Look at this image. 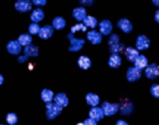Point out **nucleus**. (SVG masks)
I'll return each instance as SVG.
<instances>
[{
    "label": "nucleus",
    "instance_id": "obj_22",
    "mask_svg": "<svg viewBox=\"0 0 159 125\" xmlns=\"http://www.w3.org/2000/svg\"><path fill=\"white\" fill-rule=\"evenodd\" d=\"M77 62L79 68L84 70H87L92 67V60L89 57L85 55H82L79 57Z\"/></svg>",
    "mask_w": 159,
    "mask_h": 125
},
{
    "label": "nucleus",
    "instance_id": "obj_35",
    "mask_svg": "<svg viewBox=\"0 0 159 125\" xmlns=\"http://www.w3.org/2000/svg\"><path fill=\"white\" fill-rule=\"evenodd\" d=\"M84 125H97L96 121L91 118L85 119L84 121Z\"/></svg>",
    "mask_w": 159,
    "mask_h": 125
},
{
    "label": "nucleus",
    "instance_id": "obj_14",
    "mask_svg": "<svg viewBox=\"0 0 159 125\" xmlns=\"http://www.w3.org/2000/svg\"><path fill=\"white\" fill-rule=\"evenodd\" d=\"M124 53L127 60L129 62L133 63L137 57L140 55L139 51L136 48H134L131 46L127 47Z\"/></svg>",
    "mask_w": 159,
    "mask_h": 125
},
{
    "label": "nucleus",
    "instance_id": "obj_40",
    "mask_svg": "<svg viewBox=\"0 0 159 125\" xmlns=\"http://www.w3.org/2000/svg\"><path fill=\"white\" fill-rule=\"evenodd\" d=\"M152 3L156 7H159V0H153Z\"/></svg>",
    "mask_w": 159,
    "mask_h": 125
},
{
    "label": "nucleus",
    "instance_id": "obj_28",
    "mask_svg": "<svg viewBox=\"0 0 159 125\" xmlns=\"http://www.w3.org/2000/svg\"><path fill=\"white\" fill-rule=\"evenodd\" d=\"M133 104L132 102L129 101V100L125 101L122 102V106H119L120 112L125 115L130 114L133 110Z\"/></svg>",
    "mask_w": 159,
    "mask_h": 125
},
{
    "label": "nucleus",
    "instance_id": "obj_9",
    "mask_svg": "<svg viewBox=\"0 0 159 125\" xmlns=\"http://www.w3.org/2000/svg\"><path fill=\"white\" fill-rule=\"evenodd\" d=\"M100 33L101 34L107 36L110 34L113 30V25L109 20H103L99 24Z\"/></svg>",
    "mask_w": 159,
    "mask_h": 125
},
{
    "label": "nucleus",
    "instance_id": "obj_27",
    "mask_svg": "<svg viewBox=\"0 0 159 125\" xmlns=\"http://www.w3.org/2000/svg\"><path fill=\"white\" fill-rule=\"evenodd\" d=\"M83 24L87 27L91 29L95 28L98 25V21L95 17L87 16L83 20Z\"/></svg>",
    "mask_w": 159,
    "mask_h": 125
},
{
    "label": "nucleus",
    "instance_id": "obj_25",
    "mask_svg": "<svg viewBox=\"0 0 159 125\" xmlns=\"http://www.w3.org/2000/svg\"><path fill=\"white\" fill-rule=\"evenodd\" d=\"M18 41L21 46H27L32 44L33 38L32 36L28 33L21 34L18 39Z\"/></svg>",
    "mask_w": 159,
    "mask_h": 125
},
{
    "label": "nucleus",
    "instance_id": "obj_16",
    "mask_svg": "<svg viewBox=\"0 0 159 125\" xmlns=\"http://www.w3.org/2000/svg\"><path fill=\"white\" fill-rule=\"evenodd\" d=\"M54 102L61 108L66 107L69 104V99L67 96L63 92L59 93L55 96Z\"/></svg>",
    "mask_w": 159,
    "mask_h": 125
},
{
    "label": "nucleus",
    "instance_id": "obj_32",
    "mask_svg": "<svg viewBox=\"0 0 159 125\" xmlns=\"http://www.w3.org/2000/svg\"><path fill=\"white\" fill-rule=\"evenodd\" d=\"M18 121V118L15 113H9L6 117V121L11 125H13L16 124Z\"/></svg>",
    "mask_w": 159,
    "mask_h": 125
},
{
    "label": "nucleus",
    "instance_id": "obj_20",
    "mask_svg": "<svg viewBox=\"0 0 159 125\" xmlns=\"http://www.w3.org/2000/svg\"><path fill=\"white\" fill-rule=\"evenodd\" d=\"M121 63L122 60L119 54H111L108 60V65L111 68H118L121 65Z\"/></svg>",
    "mask_w": 159,
    "mask_h": 125
},
{
    "label": "nucleus",
    "instance_id": "obj_42",
    "mask_svg": "<svg viewBox=\"0 0 159 125\" xmlns=\"http://www.w3.org/2000/svg\"><path fill=\"white\" fill-rule=\"evenodd\" d=\"M76 125H84V123H79Z\"/></svg>",
    "mask_w": 159,
    "mask_h": 125
},
{
    "label": "nucleus",
    "instance_id": "obj_26",
    "mask_svg": "<svg viewBox=\"0 0 159 125\" xmlns=\"http://www.w3.org/2000/svg\"><path fill=\"white\" fill-rule=\"evenodd\" d=\"M126 45L122 43H119L112 46H109V51L111 54H119L120 53L125 52Z\"/></svg>",
    "mask_w": 159,
    "mask_h": 125
},
{
    "label": "nucleus",
    "instance_id": "obj_8",
    "mask_svg": "<svg viewBox=\"0 0 159 125\" xmlns=\"http://www.w3.org/2000/svg\"><path fill=\"white\" fill-rule=\"evenodd\" d=\"M15 8L19 12L25 13L30 11L32 8V3L28 0H19L14 4Z\"/></svg>",
    "mask_w": 159,
    "mask_h": 125
},
{
    "label": "nucleus",
    "instance_id": "obj_4",
    "mask_svg": "<svg viewBox=\"0 0 159 125\" xmlns=\"http://www.w3.org/2000/svg\"><path fill=\"white\" fill-rule=\"evenodd\" d=\"M144 74L148 79H156L159 77V66L155 63H151L145 69Z\"/></svg>",
    "mask_w": 159,
    "mask_h": 125
},
{
    "label": "nucleus",
    "instance_id": "obj_41",
    "mask_svg": "<svg viewBox=\"0 0 159 125\" xmlns=\"http://www.w3.org/2000/svg\"><path fill=\"white\" fill-rule=\"evenodd\" d=\"M3 82H4V78L1 74H0V86L3 84Z\"/></svg>",
    "mask_w": 159,
    "mask_h": 125
},
{
    "label": "nucleus",
    "instance_id": "obj_21",
    "mask_svg": "<svg viewBox=\"0 0 159 125\" xmlns=\"http://www.w3.org/2000/svg\"><path fill=\"white\" fill-rule=\"evenodd\" d=\"M24 54L27 57H37L39 55V50L38 46L31 44L26 46L24 49Z\"/></svg>",
    "mask_w": 159,
    "mask_h": 125
},
{
    "label": "nucleus",
    "instance_id": "obj_19",
    "mask_svg": "<svg viewBox=\"0 0 159 125\" xmlns=\"http://www.w3.org/2000/svg\"><path fill=\"white\" fill-rule=\"evenodd\" d=\"M45 17V13L42 9H36L30 15V19L34 23H38L42 21Z\"/></svg>",
    "mask_w": 159,
    "mask_h": 125
},
{
    "label": "nucleus",
    "instance_id": "obj_37",
    "mask_svg": "<svg viewBox=\"0 0 159 125\" xmlns=\"http://www.w3.org/2000/svg\"><path fill=\"white\" fill-rule=\"evenodd\" d=\"M154 20L158 24H159V9L156 11L154 14Z\"/></svg>",
    "mask_w": 159,
    "mask_h": 125
},
{
    "label": "nucleus",
    "instance_id": "obj_11",
    "mask_svg": "<svg viewBox=\"0 0 159 125\" xmlns=\"http://www.w3.org/2000/svg\"><path fill=\"white\" fill-rule=\"evenodd\" d=\"M54 33V29L52 25H45L40 29L38 36L43 40H48L51 38Z\"/></svg>",
    "mask_w": 159,
    "mask_h": 125
},
{
    "label": "nucleus",
    "instance_id": "obj_12",
    "mask_svg": "<svg viewBox=\"0 0 159 125\" xmlns=\"http://www.w3.org/2000/svg\"><path fill=\"white\" fill-rule=\"evenodd\" d=\"M6 49L10 54L17 55L21 52V46L17 40H13L8 43Z\"/></svg>",
    "mask_w": 159,
    "mask_h": 125
},
{
    "label": "nucleus",
    "instance_id": "obj_31",
    "mask_svg": "<svg viewBox=\"0 0 159 125\" xmlns=\"http://www.w3.org/2000/svg\"><path fill=\"white\" fill-rule=\"evenodd\" d=\"M40 27L39 25L37 23H33L29 25L28 28L29 32L31 34L36 35L39 33Z\"/></svg>",
    "mask_w": 159,
    "mask_h": 125
},
{
    "label": "nucleus",
    "instance_id": "obj_2",
    "mask_svg": "<svg viewBox=\"0 0 159 125\" xmlns=\"http://www.w3.org/2000/svg\"><path fill=\"white\" fill-rule=\"evenodd\" d=\"M46 114L47 118L52 120L56 118L62 112V108L57 105L55 102L46 103Z\"/></svg>",
    "mask_w": 159,
    "mask_h": 125
},
{
    "label": "nucleus",
    "instance_id": "obj_43",
    "mask_svg": "<svg viewBox=\"0 0 159 125\" xmlns=\"http://www.w3.org/2000/svg\"></svg>",
    "mask_w": 159,
    "mask_h": 125
},
{
    "label": "nucleus",
    "instance_id": "obj_5",
    "mask_svg": "<svg viewBox=\"0 0 159 125\" xmlns=\"http://www.w3.org/2000/svg\"><path fill=\"white\" fill-rule=\"evenodd\" d=\"M151 43L150 39L144 35L138 36L136 41L135 47L138 51H145L149 49Z\"/></svg>",
    "mask_w": 159,
    "mask_h": 125
},
{
    "label": "nucleus",
    "instance_id": "obj_34",
    "mask_svg": "<svg viewBox=\"0 0 159 125\" xmlns=\"http://www.w3.org/2000/svg\"><path fill=\"white\" fill-rule=\"evenodd\" d=\"M33 4L35 6H44L47 3L46 0H34L32 1Z\"/></svg>",
    "mask_w": 159,
    "mask_h": 125
},
{
    "label": "nucleus",
    "instance_id": "obj_36",
    "mask_svg": "<svg viewBox=\"0 0 159 125\" xmlns=\"http://www.w3.org/2000/svg\"><path fill=\"white\" fill-rule=\"evenodd\" d=\"M28 59V58L25 55V56H20L18 58V61L19 63H24V62L27 61Z\"/></svg>",
    "mask_w": 159,
    "mask_h": 125
},
{
    "label": "nucleus",
    "instance_id": "obj_10",
    "mask_svg": "<svg viewBox=\"0 0 159 125\" xmlns=\"http://www.w3.org/2000/svg\"><path fill=\"white\" fill-rule=\"evenodd\" d=\"M86 38L93 45L99 44L102 41V35L95 30L88 32L87 33Z\"/></svg>",
    "mask_w": 159,
    "mask_h": 125
},
{
    "label": "nucleus",
    "instance_id": "obj_17",
    "mask_svg": "<svg viewBox=\"0 0 159 125\" xmlns=\"http://www.w3.org/2000/svg\"><path fill=\"white\" fill-rule=\"evenodd\" d=\"M72 14L75 19L77 21H81L87 16V12L84 7L80 6L74 9Z\"/></svg>",
    "mask_w": 159,
    "mask_h": 125
},
{
    "label": "nucleus",
    "instance_id": "obj_23",
    "mask_svg": "<svg viewBox=\"0 0 159 125\" xmlns=\"http://www.w3.org/2000/svg\"><path fill=\"white\" fill-rule=\"evenodd\" d=\"M85 100L87 103L92 107H96L100 103L99 96L93 93H89L86 95Z\"/></svg>",
    "mask_w": 159,
    "mask_h": 125
},
{
    "label": "nucleus",
    "instance_id": "obj_13",
    "mask_svg": "<svg viewBox=\"0 0 159 125\" xmlns=\"http://www.w3.org/2000/svg\"><path fill=\"white\" fill-rule=\"evenodd\" d=\"M89 115L90 118L96 122L102 119L104 116L102 108L98 107H92L89 111Z\"/></svg>",
    "mask_w": 159,
    "mask_h": 125
},
{
    "label": "nucleus",
    "instance_id": "obj_39",
    "mask_svg": "<svg viewBox=\"0 0 159 125\" xmlns=\"http://www.w3.org/2000/svg\"><path fill=\"white\" fill-rule=\"evenodd\" d=\"M80 2H80L83 4H84V5H85V6H88V5H91V4H92V2H93V1H83Z\"/></svg>",
    "mask_w": 159,
    "mask_h": 125
},
{
    "label": "nucleus",
    "instance_id": "obj_6",
    "mask_svg": "<svg viewBox=\"0 0 159 125\" xmlns=\"http://www.w3.org/2000/svg\"><path fill=\"white\" fill-rule=\"evenodd\" d=\"M142 71L135 68L131 67L128 69L126 73L127 80L131 83H134L140 79L142 77Z\"/></svg>",
    "mask_w": 159,
    "mask_h": 125
},
{
    "label": "nucleus",
    "instance_id": "obj_7",
    "mask_svg": "<svg viewBox=\"0 0 159 125\" xmlns=\"http://www.w3.org/2000/svg\"><path fill=\"white\" fill-rule=\"evenodd\" d=\"M117 26L125 33H129L134 29L131 21L125 18L120 19L117 23Z\"/></svg>",
    "mask_w": 159,
    "mask_h": 125
},
{
    "label": "nucleus",
    "instance_id": "obj_15",
    "mask_svg": "<svg viewBox=\"0 0 159 125\" xmlns=\"http://www.w3.org/2000/svg\"><path fill=\"white\" fill-rule=\"evenodd\" d=\"M134 67L139 70L143 71L148 65V60L144 55H140L134 62Z\"/></svg>",
    "mask_w": 159,
    "mask_h": 125
},
{
    "label": "nucleus",
    "instance_id": "obj_29",
    "mask_svg": "<svg viewBox=\"0 0 159 125\" xmlns=\"http://www.w3.org/2000/svg\"><path fill=\"white\" fill-rule=\"evenodd\" d=\"M87 30V27H86L82 23L75 24V25L73 26L70 28V33L73 34L75 33H76L80 31L85 33Z\"/></svg>",
    "mask_w": 159,
    "mask_h": 125
},
{
    "label": "nucleus",
    "instance_id": "obj_24",
    "mask_svg": "<svg viewBox=\"0 0 159 125\" xmlns=\"http://www.w3.org/2000/svg\"><path fill=\"white\" fill-rule=\"evenodd\" d=\"M41 97L44 102H52L54 98V92L50 89H44L41 92Z\"/></svg>",
    "mask_w": 159,
    "mask_h": 125
},
{
    "label": "nucleus",
    "instance_id": "obj_33",
    "mask_svg": "<svg viewBox=\"0 0 159 125\" xmlns=\"http://www.w3.org/2000/svg\"><path fill=\"white\" fill-rule=\"evenodd\" d=\"M151 95L156 99L159 98V85L154 84L151 86L150 89Z\"/></svg>",
    "mask_w": 159,
    "mask_h": 125
},
{
    "label": "nucleus",
    "instance_id": "obj_1",
    "mask_svg": "<svg viewBox=\"0 0 159 125\" xmlns=\"http://www.w3.org/2000/svg\"><path fill=\"white\" fill-rule=\"evenodd\" d=\"M67 38L70 42V46L68 48L70 52H78L83 49L85 43V41L84 39L75 38L74 34L70 33L67 35Z\"/></svg>",
    "mask_w": 159,
    "mask_h": 125
},
{
    "label": "nucleus",
    "instance_id": "obj_38",
    "mask_svg": "<svg viewBox=\"0 0 159 125\" xmlns=\"http://www.w3.org/2000/svg\"><path fill=\"white\" fill-rule=\"evenodd\" d=\"M116 125H129V124L124 120H119L116 122Z\"/></svg>",
    "mask_w": 159,
    "mask_h": 125
},
{
    "label": "nucleus",
    "instance_id": "obj_30",
    "mask_svg": "<svg viewBox=\"0 0 159 125\" xmlns=\"http://www.w3.org/2000/svg\"><path fill=\"white\" fill-rule=\"evenodd\" d=\"M109 46H112L120 43V36L116 33H112L110 36L108 40Z\"/></svg>",
    "mask_w": 159,
    "mask_h": 125
},
{
    "label": "nucleus",
    "instance_id": "obj_3",
    "mask_svg": "<svg viewBox=\"0 0 159 125\" xmlns=\"http://www.w3.org/2000/svg\"><path fill=\"white\" fill-rule=\"evenodd\" d=\"M104 112V115L107 116H112L116 114L119 110V105L116 103H111L105 101L101 105Z\"/></svg>",
    "mask_w": 159,
    "mask_h": 125
},
{
    "label": "nucleus",
    "instance_id": "obj_18",
    "mask_svg": "<svg viewBox=\"0 0 159 125\" xmlns=\"http://www.w3.org/2000/svg\"><path fill=\"white\" fill-rule=\"evenodd\" d=\"M52 26L54 29L57 31H60L66 27V21L62 17L56 16L52 20Z\"/></svg>",
    "mask_w": 159,
    "mask_h": 125
}]
</instances>
